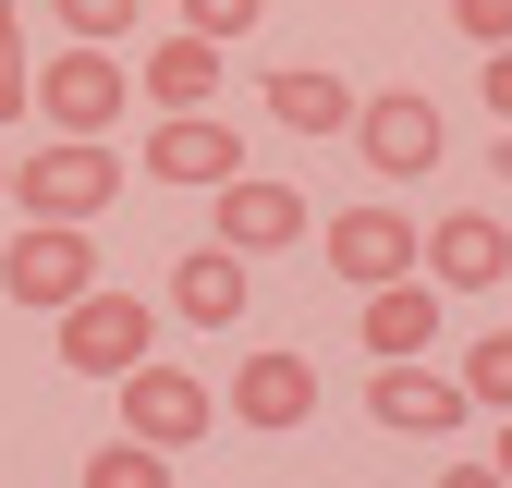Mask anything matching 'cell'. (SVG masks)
Returning <instances> with one entry per match:
<instances>
[{
    "label": "cell",
    "instance_id": "30bf717a",
    "mask_svg": "<svg viewBox=\"0 0 512 488\" xmlns=\"http://www.w3.org/2000/svg\"><path fill=\"white\" fill-rule=\"evenodd\" d=\"M147 171H159V183H208V196H220V183L244 171V135H232L220 110H159V122H147Z\"/></svg>",
    "mask_w": 512,
    "mask_h": 488
},
{
    "label": "cell",
    "instance_id": "ac0fdd59",
    "mask_svg": "<svg viewBox=\"0 0 512 488\" xmlns=\"http://www.w3.org/2000/svg\"><path fill=\"white\" fill-rule=\"evenodd\" d=\"M452 379H464V391H476L488 415H512V330H476V342H464V366H452Z\"/></svg>",
    "mask_w": 512,
    "mask_h": 488
},
{
    "label": "cell",
    "instance_id": "484cf974",
    "mask_svg": "<svg viewBox=\"0 0 512 488\" xmlns=\"http://www.w3.org/2000/svg\"><path fill=\"white\" fill-rule=\"evenodd\" d=\"M0 208H13V147H0Z\"/></svg>",
    "mask_w": 512,
    "mask_h": 488
},
{
    "label": "cell",
    "instance_id": "8fae6325",
    "mask_svg": "<svg viewBox=\"0 0 512 488\" xmlns=\"http://www.w3.org/2000/svg\"><path fill=\"white\" fill-rule=\"evenodd\" d=\"M208 244H232V257L305 244V196H293V183H269V171H232V183H220V220H208Z\"/></svg>",
    "mask_w": 512,
    "mask_h": 488
},
{
    "label": "cell",
    "instance_id": "3957f363",
    "mask_svg": "<svg viewBox=\"0 0 512 488\" xmlns=\"http://www.w3.org/2000/svg\"><path fill=\"white\" fill-rule=\"evenodd\" d=\"M0 293L37 305V318H61V305H86V293H98V244H86L74 220H25L13 244H0Z\"/></svg>",
    "mask_w": 512,
    "mask_h": 488
},
{
    "label": "cell",
    "instance_id": "277c9868",
    "mask_svg": "<svg viewBox=\"0 0 512 488\" xmlns=\"http://www.w3.org/2000/svg\"><path fill=\"white\" fill-rule=\"evenodd\" d=\"M317 257H330L342 293H391V281H427V232L403 208H342L330 232H317Z\"/></svg>",
    "mask_w": 512,
    "mask_h": 488
},
{
    "label": "cell",
    "instance_id": "6da1fadb",
    "mask_svg": "<svg viewBox=\"0 0 512 488\" xmlns=\"http://www.w3.org/2000/svg\"><path fill=\"white\" fill-rule=\"evenodd\" d=\"M122 196V147L110 135H49V147H13V208L25 220H98Z\"/></svg>",
    "mask_w": 512,
    "mask_h": 488
},
{
    "label": "cell",
    "instance_id": "7a4b0ae2",
    "mask_svg": "<svg viewBox=\"0 0 512 488\" xmlns=\"http://www.w3.org/2000/svg\"><path fill=\"white\" fill-rule=\"evenodd\" d=\"M135 110V74H122V49H49L37 61V122L49 135H110V122Z\"/></svg>",
    "mask_w": 512,
    "mask_h": 488
},
{
    "label": "cell",
    "instance_id": "7c38bea8",
    "mask_svg": "<svg viewBox=\"0 0 512 488\" xmlns=\"http://www.w3.org/2000/svg\"><path fill=\"white\" fill-rule=\"evenodd\" d=\"M427 281H439V293H500V281H512V232H500L488 208H452V220L427 232Z\"/></svg>",
    "mask_w": 512,
    "mask_h": 488
},
{
    "label": "cell",
    "instance_id": "52a82bcc",
    "mask_svg": "<svg viewBox=\"0 0 512 488\" xmlns=\"http://www.w3.org/2000/svg\"><path fill=\"white\" fill-rule=\"evenodd\" d=\"M147 342H159L147 293H86V305H61V366H74V379H135Z\"/></svg>",
    "mask_w": 512,
    "mask_h": 488
},
{
    "label": "cell",
    "instance_id": "5b68a950",
    "mask_svg": "<svg viewBox=\"0 0 512 488\" xmlns=\"http://www.w3.org/2000/svg\"><path fill=\"white\" fill-rule=\"evenodd\" d=\"M110 391H122V440H147V452L208 440V415H220V391L196 379V366H171V354H147L135 379H110Z\"/></svg>",
    "mask_w": 512,
    "mask_h": 488
},
{
    "label": "cell",
    "instance_id": "8992f818",
    "mask_svg": "<svg viewBox=\"0 0 512 488\" xmlns=\"http://www.w3.org/2000/svg\"><path fill=\"white\" fill-rule=\"evenodd\" d=\"M354 147H366V171L427 183L452 135H439V98H427V86H378V98H354Z\"/></svg>",
    "mask_w": 512,
    "mask_h": 488
},
{
    "label": "cell",
    "instance_id": "cb8c5ba5",
    "mask_svg": "<svg viewBox=\"0 0 512 488\" xmlns=\"http://www.w3.org/2000/svg\"><path fill=\"white\" fill-rule=\"evenodd\" d=\"M439 488H512L500 464H452V476H439Z\"/></svg>",
    "mask_w": 512,
    "mask_h": 488
},
{
    "label": "cell",
    "instance_id": "9a60e30c",
    "mask_svg": "<svg viewBox=\"0 0 512 488\" xmlns=\"http://www.w3.org/2000/svg\"><path fill=\"white\" fill-rule=\"evenodd\" d=\"M220 74H232V49H208V37H159V49H147V110H208Z\"/></svg>",
    "mask_w": 512,
    "mask_h": 488
},
{
    "label": "cell",
    "instance_id": "44dd1931",
    "mask_svg": "<svg viewBox=\"0 0 512 488\" xmlns=\"http://www.w3.org/2000/svg\"><path fill=\"white\" fill-rule=\"evenodd\" d=\"M256 13H269V0H183V37L232 49V37H256Z\"/></svg>",
    "mask_w": 512,
    "mask_h": 488
},
{
    "label": "cell",
    "instance_id": "603a6c76",
    "mask_svg": "<svg viewBox=\"0 0 512 488\" xmlns=\"http://www.w3.org/2000/svg\"><path fill=\"white\" fill-rule=\"evenodd\" d=\"M476 86H488V110L512 122V49H488V61H476Z\"/></svg>",
    "mask_w": 512,
    "mask_h": 488
},
{
    "label": "cell",
    "instance_id": "d6986e66",
    "mask_svg": "<svg viewBox=\"0 0 512 488\" xmlns=\"http://www.w3.org/2000/svg\"><path fill=\"white\" fill-rule=\"evenodd\" d=\"M86 488H171V452H147V440H98V452H86Z\"/></svg>",
    "mask_w": 512,
    "mask_h": 488
},
{
    "label": "cell",
    "instance_id": "7402d4cb",
    "mask_svg": "<svg viewBox=\"0 0 512 488\" xmlns=\"http://www.w3.org/2000/svg\"><path fill=\"white\" fill-rule=\"evenodd\" d=\"M452 25H464L476 49H512V0H452Z\"/></svg>",
    "mask_w": 512,
    "mask_h": 488
},
{
    "label": "cell",
    "instance_id": "4fadbf2b",
    "mask_svg": "<svg viewBox=\"0 0 512 488\" xmlns=\"http://www.w3.org/2000/svg\"><path fill=\"white\" fill-rule=\"evenodd\" d=\"M244 269L256 257H232V244H183L171 257V318L183 330H232L244 318Z\"/></svg>",
    "mask_w": 512,
    "mask_h": 488
},
{
    "label": "cell",
    "instance_id": "d4e9b609",
    "mask_svg": "<svg viewBox=\"0 0 512 488\" xmlns=\"http://www.w3.org/2000/svg\"><path fill=\"white\" fill-rule=\"evenodd\" d=\"M488 464H500V476H512V415H500V440H488Z\"/></svg>",
    "mask_w": 512,
    "mask_h": 488
},
{
    "label": "cell",
    "instance_id": "4316f807",
    "mask_svg": "<svg viewBox=\"0 0 512 488\" xmlns=\"http://www.w3.org/2000/svg\"><path fill=\"white\" fill-rule=\"evenodd\" d=\"M488 159H500V183H512V147H488Z\"/></svg>",
    "mask_w": 512,
    "mask_h": 488
},
{
    "label": "cell",
    "instance_id": "ba28073f",
    "mask_svg": "<svg viewBox=\"0 0 512 488\" xmlns=\"http://www.w3.org/2000/svg\"><path fill=\"white\" fill-rule=\"evenodd\" d=\"M366 415L378 427H391V440H464V415H476V391L452 379V366H378V379H366Z\"/></svg>",
    "mask_w": 512,
    "mask_h": 488
},
{
    "label": "cell",
    "instance_id": "ffe728a7",
    "mask_svg": "<svg viewBox=\"0 0 512 488\" xmlns=\"http://www.w3.org/2000/svg\"><path fill=\"white\" fill-rule=\"evenodd\" d=\"M37 110V61H25V13L0 0V122H25Z\"/></svg>",
    "mask_w": 512,
    "mask_h": 488
},
{
    "label": "cell",
    "instance_id": "e0dca14e",
    "mask_svg": "<svg viewBox=\"0 0 512 488\" xmlns=\"http://www.w3.org/2000/svg\"><path fill=\"white\" fill-rule=\"evenodd\" d=\"M49 25H61V37H86V49H122V37L147 25V0H49Z\"/></svg>",
    "mask_w": 512,
    "mask_h": 488
},
{
    "label": "cell",
    "instance_id": "5bb4252c",
    "mask_svg": "<svg viewBox=\"0 0 512 488\" xmlns=\"http://www.w3.org/2000/svg\"><path fill=\"white\" fill-rule=\"evenodd\" d=\"M439 342V281H391V293H366V354L378 366H415Z\"/></svg>",
    "mask_w": 512,
    "mask_h": 488
},
{
    "label": "cell",
    "instance_id": "9c48e42d",
    "mask_svg": "<svg viewBox=\"0 0 512 488\" xmlns=\"http://www.w3.org/2000/svg\"><path fill=\"white\" fill-rule=\"evenodd\" d=\"M244 427H256V440H293V427L317 415V366L293 354V342H256L244 366H232V391H220Z\"/></svg>",
    "mask_w": 512,
    "mask_h": 488
},
{
    "label": "cell",
    "instance_id": "2e32d148",
    "mask_svg": "<svg viewBox=\"0 0 512 488\" xmlns=\"http://www.w3.org/2000/svg\"><path fill=\"white\" fill-rule=\"evenodd\" d=\"M256 98H269V122H281V135H354V98H342V74H305V61H293V74H269Z\"/></svg>",
    "mask_w": 512,
    "mask_h": 488
}]
</instances>
